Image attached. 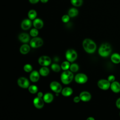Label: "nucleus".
<instances>
[{"label": "nucleus", "instance_id": "nucleus-23", "mask_svg": "<svg viewBox=\"0 0 120 120\" xmlns=\"http://www.w3.org/2000/svg\"><path fill=\"white\" fill-rule=\"evenodd\" d=\"M39 74L42 76H47L49 74V70L47 67H46L45 66H43V67L40 68V69H39Z\"/></svg>", "mask_w": 120, "mask_h": 120}, {"label": "nucleus", "instance_id": "nucleus-17", "mask_svg": "<svg viewBox=\"0 0 120 120\" xmlns=\"http://www.w3.org/2000/svg\"><path fill=\"white\" fill-rule=\"evenodd\" d=\"M33 25L34 26L35 28H36L37 29H40L43 27L44 23L42 20L39 18H36L34 20V21L33 22Z\"/></svg>", "mask_w": 120, "mask_h": 120}, {"label": "nucleus", "instance_id": "nucleus-12", "mask_svg": "<svg viewBox=\"0 0 120 120\" xmlns=\"http://www.w3.org/2000/svg\"><path fill=\"white\" fill-rule=\"evenodd\" d=\"M80 99L84 102H87L90 100L91 99V95L90 94L86 91H82L79 95Z\"/></svg>", "mask_w": 120, "mask_h": 120}, {"label": "nucleus", "instance_id": "nucleus-39", "mask_svg": "<svg viewBox=\"0 0 120 120\" xmlns=\"http://www.w3.org/2000/svg\"><path fill=\"white\" fill-rule=\"evenodd\" d=\"M40 1H41V2H42V3H46L48 1V0H40Z\"/></svg>", "mask_w": 120, "mask_h": 120}, {"label": "nucleus", "instance_id": "nucleus-28", "mask_svg": "<svg viewBox=\"0 0 120 120\" xmlns=\"http://www.w3.org/2000/svg\"><path fill=\"white\" fill-rule=\"evenodd\" d=\"M70 70L71 72H76L78 70L79 67L78 65L76 63H73L70 66Z\"/></svg>", "mask_w": 120, "mask_h": 120}, {"label": "nucleus", "instance_id": "nucleus-20", "mask_svg": "<svg viewBox=\"0 0 120 120\" xmlns=\"http://www.w3.org/2000/svg\"><path fill=\"white\" fill-rule=\"evenodd\" d=\"M30 51V47L27 44L22 45L20 48V51L21 53L23 54H25L28 53Z\"/></svg>", "mask_w": 120, "mask_h": 120}, {"label": "nucleus", "instance_id": "nucleus-31", "mask_svg": "<svg viewBox=\"0 0 120 120\" xmlns=\"http://www.w3.org/2000/svg\"><path fill=\"white\" fill-rule=\"evenodd\" d=\"M23 69L26 72H30L32 70V67L31 65L29 64H27L24 66Z\"/></svg>", "mask_w": 120, "mask_h": 120}, {"label": "nucleus", "instance_id": "nucleus-32", "mask_svg": "<svg viewBox=\"0 0 120 120\" xmlns=\"http://www.w3.org/2000/svg\"><path fill=\"white\" fill-rule=\"evenodd\" d=\"M69 18H70V16L68 15H65L62 16V17L61 18V20L63 22L67 23L69 21Z\"/></svg>", "mask_w": 120, "mask_h": 120}, {"label": "nucleus", "instance_id": "nucleus-33", "mask_svg": "<svg viewBox=\"0 0 120 120\" xmlns=\"http://www.w3.org/2000/svg\"><path fill=\"white\" fill-rule=\"evenodd\" d=\"M115 77L113 75H110L108 76L107 80H108L109 82H113L115 81Z\"/></svg>", "mask_w": 120, "mask_h": 120}, {"label": "nucleus", "instance_id": "nucleus-9", "mask_svg": "<svg viewBox=\"0 0 120 120\" xmlns=\"http://www.w3.org/2000/svg\"><path fill=\"white\" fill-rule=\"evenodd\" d=\"M39 64L42 66H47L51 63V60L50 57L47 56H42L38 59Z\"/></svg>", "mask_w": 120, "mask_h": 120}, {"label": "nucleus", "instance_id": "nucleus-34", "mask_svg": "<svg viewBox=\"0 0 120 120\" xmlns=\"http://www.w3.org/2000/svg\"><path fill=\"white\" fill-rule=\"evenodd\" d=\"M74 102L75 103H78L80 101V98L78 96H76L75 97H74Z\"/></svg>", "mask_w": 120, "mask_h": 120}, {"label": "nucleus", "instance_id": "nucleus-5", "mask_svg": "<svg viewBox=\"0 0 120 120\" xmlns=\"http://www.w3.org/2000/svg\"><path fill=\"white\" fill-rule=\"evenodd\" d=\"M43 41L39 37H34L30 41V45L32 48H38L42 45Z\"/></svg>", "mask_w": 120, "mask_h": 120}, {"label": "nucleus", "instance_id": "nucleus-1", "mask_svg": "<svg viewBox=\"0 0 120 120\" xmlns=\"http://www.w3.org/2000/svg\"><path fill=\"white\" fill-rule=\"evenodd\" d=\"M82 46L84 50L89 53L94 52L97 48L95 43L89 38H86L83 41Z\"/></svg>", "mask_w": 120, "mask_h": 120}, {"label": "nucleus", "instance_id": "nucleus-7", "mask_svg": "<svg viewBox=\"0 0 120 120\" xmlns=\"http://www.w3.org/2000/svg\"><path fill=\"white\" fill-rule=\"evenodd\" d=\"M75 81L80 84L85 83L88 80V77L86 75L83 73H79L75 76Z\"/></svg>", "mask_w": 120, "mask_h": 120}, {"label": "nucleus", "instance_id": "nucleus-16", "mask_svg": "<svg viewBox=\"0 0 120 120\" xmlns=\"http://www.w3.org/2000/svg\"><path fill=\"white\" fill-rule=\"evenodd\" d=\"M18 38L22 43H27L30 40V36L26 33H22L18 36Z\"/></svg>", "mask_w": 120, "mask_h": 120}, {"label": "nucleus", "instance_id": "nucleus-14", "mask_svg": "<svg viewBox=\"0 0 120 120\" xmlns=\"http://www.w3.org/2000/svg\"><path fill=\"white\" fill-rule=\"evenodd\" d=\"M30 79L32 82H38L39 79V73L36 70L33 71L30 75Z\"/></svg>", "mask_w": 120, "mask_h": 120}, {"label": "nucleus", "instance_id": "nucleus-11", "mask_svg": "<svg viewBox=\"0 0 120 120\" xmlns=\"http://www.w3.org/2000/svg\"><path fill=\"white\" fill-rule=\"evenodd\" d=\"M33 104L36 108L38 109H41L44 106V101L41 98L37 97L34 99Z\"/></svg>", "mask_w": 120, "mask_h": 120}, {"label": "nucleus", "instance_id": "nucleus-2", "mask_svg": "<svg viewBox=\"0 0 120 120\" xmlns=\"http://www.w3.org/2000/svg\"><path fill=\"white\" fill-rule=\"evenodd\" d=\"M111 47L108 43H104L102 44L98 49L99 54L103 57H106L109 56L111 53Z\"/></svg>", "mask_w": 120, "mask_h": 120}, {"label": "nucleus", "instance_id": "nucleus-10", "mask_svg": "<svg viewBox=\"0 0 120 120\" xmlns=\"http://www.w3.org/2000/svg\"><path fill=\"white\" fill-rule=\"evenodd\" d=\"M18 85L22 88H27L30 86V82L27 79L24 77H20L17 80Z\"/></svg>", "mask_w": 120, "mask_h": 120}, {"label": "nucleus", "instance_id": "nucleus-19", "mask_svg": "<svg viewBox=\"0 0 120 120\" xmlns=\"http://www.w3.org/2000/svg\"><path fill=\"white\" fill-rule=\"evenodd\" d=\"M73 93L72 89L70 87H66L62 90L61 94L65 97L70 96Z\"/></svg>", "mask_w": 120, "mask_h": 120}, {"label": "nucleus", "instance_id": "nucleus-18", "mask_svg": "<svg viewBox=\"0 0 120 120\" xmlns=\"http://www.w3.org/2000/svg\"><path fill=\"white\" fill-rule=\"evenodd\" d=\"M53 99V95L50 93H46L43 96V100L46 103H50L52 102Z\"/></svg>", "mask_w": 120, "mask_h": 120}, {"label": "nucleus", "instance_id": "nucleus-15", "mask_svg": "<svg viewBox=\"0 0 120 120\" xmlns=\"http://www.w3.org/2000/svg\"><path fill=\"white\" fill-rule=\"evenodd\" d=\"M110 87L112 90L115 93H118L120 91V83L118 82L114 81L112 82Z\"/></svg>", "mask_w": 120, "mask_h": 120}, {"label": "nucleus", "instance_id": "nucleus-29", "mask_svg": "<svg viewBox=\"0 0 120 120\" xmlns=\"http://www.w3.org/2000/svg\"><path fill=\"white\" fill-rule=\"evenodd\" d=\"M51 68L53 71H54L55 72H59L60 69V66L58 64H56V63H53L52 65Z\"/></svg>", "mask_w": 120, "mask_h": 120}, {"label": "nucleus", "instance_id": "nucleus-30", "mask_svg": "<svg viewBox=\"0 0 120 120\" xmlns=\"http://www.w3.org/2000/svg\"><path fill=\"white\" fill-rule=\"evenodd\" d=\"M30 34L31 36L33 37H36L38 34V31L37 29L34 28L30 30Z\"/></svg>", "mask_w": 120, "mask_h": 120}, {"label": "nucleus", "instance_id": "nucleus-13", "mask_svg": "<svg viewBox=\"0 0 120 120\" xmlns=\"http://www.w3.org/2000/svg\"><path fill=\"white\" fill-rule=\"evenodd\" d=\"M21 26L22 29L24 30H27L31 27V22L30 19H25L22 21Z\"/></svg>", "mask_w": 120, "mask_h": 120}, {"label": "nucleus", "instance_id": "nucleus-24", "mask_svg": "<svg viewBox=\"0 0 120 120\" xmlns=\"http://www.w3.org/2000/svg\"><path fill=\"white\" fill-rule=\"evenodd\" d=\"M37 12L34 9H31L28 12V17L30 20H34L35 19L36 16H37Z\"/></svg>", "mask_w": 120, "mask_h": 120}, {"label": "nucleus", "instance_id": "nucleus-35", "mask_svg": "<svg viewBox=\"0 0 120 120\" xmlns=\"http://www.w3.org/2000/svg\"><path fill=\"white\" fill-rule=\"evenodd\" d=\"M116 105L117 108H118L119 109H120V98L117 100L116 102Z\"/></svg>", "mask_w": 120, "mask_h": 120}, {"label": "nucleus", "instance_id": "nucleus-8", "mask_svg": "<svg viewBox=\"0 0 120 120\" xmlns=\"http://www.w3.org/2000/svg\"><path fill=\"white\" fill-rule=\"evenodd\" d=\"M50 87L51 89L56 93H59L60 92H61V85L57 82L53 81L51 82L50 84Z\"/></svg>", "mask_w": 120, "mask_h": 120}, {"label": "nucleus", "instance_id": "nucleus-4", "mask_svg": "<svg viewBox=\"0 0 120 120\" xmlns=\"http://www.w3.org/2000/svg\"><path fill=\"white\" fill-rule=\"evenodd\" d=\"M66 58L69 62L74 61L77 58V54L75 51L73 49H68L66 52Z\"/></svg>", "mask_w": 120, "mask_h": 120}, {"label": "nucleus", "instance_id": "nucleus-36", "mask_svg": "<svg viewBox=\"0 0 120 120\" xmlns=\"http://www.w3.org/2000/svg\"><path fill=\"white\" fill-rule=\"evenodd\" d=\"M40 0H29V1L31 4H36L38 3Z\"/></svg>", "mask_w": 120, "mask_h": 120}, {"label": "nucleus", "instance_id": "nucleus-37", "mask_svg": "<svg viewBox=\"0 0 120 120\" xmlns=\"http://www.w3.org/2000/svg\"><path fill=\"white\" fill-rule=\"evenodd\" d=\"M43 96V94L42 92H39L38 93V97L39 98H42Z\"/></svg>", "mask_w": 120, "mask_h": 120}, {"label": "nucleus", "instance_id": "nucleus-38", "mask_svg": "<svg viewBox=\"0 0 120 120\" xmlns=\"http://www.w3.org/2000/svg\"><path fill=\"white\" fill-rule=\"evenodd\" d=\"M86 120H95V119L94 118L92 117H88Z\"/></svg>", "mask_w": 120, "mask_h": 120}, {"label": "nucleus", "instance_id": "nucleus-3", "mask_svg": "<svg viewBox=\"0 0 120 120\" xmlns=\"http://www.w3.org/2000/svg\"><path fill=\"white\" fill-rule=\"evenodd\" d=\"M73 77L74 75L70 71L65 70L61 74L60 79L63 83L68 84L71 82Z\"/></svg>", "mask_w": 120, "mask_h": 120}, {"label": "nucleus", "instance_id": "nucleus-25", "mask_svg": "<svg viewBox=\"0 0 120 120\" xmlns=\"http://www.w3.org/2000/svg\"><path fill=\"white\" fill-rule=\"evenodd\" d=\"M28 90L30 93L32 94H34L37 92L38 90V88L37 86L34 85H31L29 87Z\"/></svg>", "mask_w": 120, "mask_h": 120}, {"label": "nucleus", "instance_id": "nucleus-40", "mask_svg": "<svg viewBox=\"0 0 120 120\" xmlns=\"http://www.w3.org/2000/svg\"></svg>", "mask_w": 120, "mask_h": 120}, {"label": "nucleus", "instance_id": "nucleus-27", "mask_svg": "<svg viewBox=\"0 0 120 120\" xmlns=\"http://www.w3.org/2000/svg\"><path fill=\"white\" fill-rule=\"evenodd\" d=\"M71 4L75 7H79L83 3L82 0H71Z\"/></svg>", "mask_w": 120, "mask_h": 120}, {"label": "nucleus", "instance_id": "nucleus-21", "mask_svg": "<svg viewBox=\"0 0 120 120\" xmlns=\"http://www.w3.org/2000/svg\"><path fill=\"white\" fill-rule=\"evenodd\" d=\"M111 60L113 63L118 64L120 62V55L119 53H114L111 55Z\"/></svg>", "mask_w": 120, "mask_h": 120}, {"label": "nucleus", "instance_id": "nucleus-6", "mask_svg": "<svg viewBox=\"0 0 120 120\" xmlns=\"http://www.w3.org/2000/svg\"><path fill=\"white\" fill-rule=\"evenodd\" d=\"M98 85L100 89L103 90H106L110 87L111 84L108 80L101 79L98 81Z\"/></svg>", "mask_w": 120, "mask_h": 120}, {"label": "nucleus", "instance_id": "nucleus-22", "mask_svg": "<svg viewBox=\"0 0 120 120\" xmlns=\"http://www.w3.org/2000/svg\"><path fill=\"white\" fill-rule=\"evenodd\" d=\"M78 14V11L75 8H71L68 12V15L71 17H74L77 15Z\"/></svg>", "mask_w": 120, "mask_h": 120}, {"label": "nucleus", "instance_id": "nucleus-26", "mask_svg": "<svg viewBox=\"0 0 120 120\" xmlns=\"http://www.w3.org/2000/svg\"><path fill=\"white\" fill-rule=\"evenodd\" d=\"M70 66L69 63L67 61H65L62 63L61 65V68L64 71L68 70V69L70 68Z\"/></svg>", "mask_w": 120, "mask_h": 120}]
</instances>
